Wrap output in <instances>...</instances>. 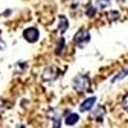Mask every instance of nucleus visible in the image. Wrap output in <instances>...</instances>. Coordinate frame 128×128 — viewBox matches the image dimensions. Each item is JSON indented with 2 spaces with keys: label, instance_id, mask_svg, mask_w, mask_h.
Masks as SVG:
<instances>
[{
  "label": "nucleus",
  "instance_id": "1",
  "mask_svg": "<svg viewBox=\"0 0 128 128\" xmlns=\"http://www.w3.org/2000/svg\"><path fill=\"white\" fill-rule=\"evenodd\" d=\"M90 84H91L90 78L87 76H83V74H78L73 80V88L80 94L86 92L90 88Z\"/></svg>",
  "mask_w": 128,
  "mask_h": 128
},
{
  "label": "nucleus",
  "instance_id": "2",
  "mask_svg": "<svg viewBox=\"0 0 128 128\" xmlns=\"http://www.w3.org/2000/svg\"><path fill=\"white\" fill-rule=\"evenodd\" d=\"M91 40V36H90V32L86 31V30H81L78 31L76 35L73 36V42L76 44L78 48H83L86 46Z\"/></svg>",
  "mask_w": 128,
  "mask_h": 128
},
{
  "label": "nucleus",
  "instance_id": "3",
  "mask_svg": "<svg viewBox=\"0 0 128 128\" xmlns=\"http://www.w3.org/2000/svg\"><path fill=\"white\" fill-rule=\"evenodd\" d=\"M59 76V69L54 66H50L48 68H45V70L42 72V80L46 81V82H51L56 80Z\"/></svg>",
  "mask_w": 128,
  "mask_h": 128
},
{
  "label": "nucleus",
  "instance_id": "4",
  "mask_svg": "<svg viewBox=\"0 0 128 128\" xmlns=\"http://www.w3.org/2000/svg\"><path fill=\"white\" fill-rule=\"evenodd\" d=\"M23 37L28 41V42H36L40 37V34H38V31L37 28H34V27H30L27 30H24L23 32Z\"/></svg>",
  "mask_w": 128,
  "mask_h": 128
},
{
  "label": "nucleus",
  "instance_id": "5",
  "mask_svg": "<svg viewBox=\"0 0 128 128\" xmlns=\"http://www.w3.org/2000/svg\"><path fill=\"white\" fill-rule=\"evenodd\" d=\"M88 5H90V0H73L72 2V8L77 10V12L86 10Z\"/></svg>",
  "mask_w": 128,
  "mask_h": 128
},
{
  "label": "nucleus",
  "instance_id": "6",
  "mask_svg": "<svg viewBox=\"0 0 128 128\" xmlns=\"http://www.w3.org/2000/svg\"><path fill=\"white\" fill-rule=\"evenodd\" d=\"M95 101H96V98H95V96L86 99V100H84V101L80 105V110H81V112H88V110L92 108V106H94Z\"/></svg>",
  "mask_w": 128,
  "mask_h": 128
},
{
  "label": "nucleus",
  "instance_id": "7",
  "mask_svg": "<svg viewBox=\"0 0 128 128\" xmlns=\"http://www.w3.org/2000/svg\"><path fill=\"white\" fill-rule=\"evenodd\" d=\"M59 19H60V22H59V27H58V31H59V34H64L67 30H68V19H67V17H64V16H60L59 17Z\"/></svg>",
  "mask_w": 128,
  "mask_h": 128
},
{
  "label": "nucleus",
  "instance_id": "8",
  "mask_svg": "<svg viewBox=\"0 0 128 128\" xmlns=\"http://www.w3.org/2000/svg\"><path fill=\"white\" fill-rule=\"evenodd\" d=\"M78 119H80L78 114L70 113V114H68V115L66 116V124H67V126H74V124L78 122Z\"/></svg>",
  "mask_w": 128,
  "mask_h": 128
},
{
  "label": "nucleus",
  "instance_id": "9",
  "mask_svg": "<svg viewBox=\"0 0 128 128\" xmlns=\"http://www.w3.org/2000/svg\"><path fill=\"white\" fill-rule=\"evenodd\" d=\"M104 115H105V109L102 108V106H99V108L92 113V115H91V116H92L94 119L101 122V120H102V118H104Z\"/></svg>",
  "mask_w": 128,
  "mask_h": 128
},
{
  "label": "nucleus",
  "instance_id": "10",
  "mask_svg": "<svg viewBox=\"0 0 128 128\" xmlns=\"http://www.w3.org/2000/svg\"><path fill=\"white\" fill-rule=\"evenodd\" d=\"M108 6H110V0H96V8L98 9H106Z\"/></svg>",
  "mask_w": 128,
  "mask_h": 128
},
{
  "label": "nucleus",
  "instance_id": "11",
  "mask_svg": "<svg viewBox=\"0 0 128 128\" xmlns=\"http://www.w3.org/2000/svg\"><path fill=\"white\" fill-rule=\"evenodd\" d=\"M84 13H86V16H87V17L92 18V17H94V16L96 14V8H94V6L88 5V6H87V9L84 10Z\"/></svg>",
  "mask_w": 128,
  "mask_h": 128
},
{
  "label": "nucleus",
  "instance_id": "12",
  "mask_svg": "<svg viewBox=\"0 0 128 128\" xmlns=\"http://www.w3.org/2000/svg\"><path fill=\"white\" fill-rule=\"evenodd\" d=\"M127 74H128V69H126V70H123L122 73H119V74H118V76H115V77H114V78L112 80V82H113V83H115L116 81H119V80H122L123 77H126V76H127Z\"/></svg>",
  "mask_w": 128,
  "mask_h": 128
},
{
  "label": "nucleus",
  "instance_id": "13",
  "mask_svg": "<svg viewBox=\"0 0 128 128\" xmlns=\"http://www.w3.org/2000/svg\"><path fill=\"white\" fill-rule=\"evenodd\" d=\"M108 17H109V20H115V19L119 18V13L115 12V10H112V12H109Z\"/></svg>",
  "mask_w": 128,
  "mask_h": 128
},
{
  "label": "nucleus",
  "instance_id": "14",
  "mask_svg": "<svg viewBox=\"0 0 128 128\" xmlns=\"http://www.w3.org/2000/svg\"><path fill=\"white\" fill-rule=\"evenodd\" d=\"M122 106H123V109L126 110V112H128V94L123 98V100H122Z\"/></svg>",
  "mask_w": 128,
  "mask_h": 128
},
{
  "label": "nucleus",
  "instance_id": "15",
  "mask_svg": "<svg viewBox=\"0 0 128 128\" xmlns=\"http://www.w3.org/2000/svg\"><path fill=\"white\" fill-rule=\"evenodd\" d=\"M62 48H64V38H60V40H59V45H58V48H56V54H58V55L62 52Z\"/></svg>",
  "mask_w": 128,
  "mask_h": 128
},
{
  "label": "nucleus",
  "instance_id": "16",
  "mask_svg": "<svg viewBox=\"0 0 128 128\" xmlns=\"http://www.w3.org/2000/svg\"><path fill=\"white\" fill-rule=\"evenodd\" d=\"M118 2H120V3H123V0H118Z\"/></svg>",
  "mask_w": 128,
  "mask_h": 128
}]
</instances>
